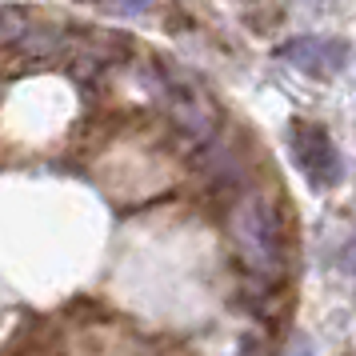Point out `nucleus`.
<instances>
[{"mask_svg": "<svg viewBox=\"0 0 356 356\" xmlns=\"http://www.w3.org/2000/svg\"><path fill=\"white\" fill-rule=\"evenodd\" d=\"M232 232L236 241L244 244L248 260L264 268V273H276L280 268V252H284V225H280V212L264 200H244L241 209L232 212Z\"/></svg>", "mask_w": 356, "mask_h": 356, "instance_id": "nucleus-1", "label": "nucleus"}, {"mask_svg": "<svg viewBox=\"0 0 356 356\" xmlns=\"http://www.w3.org/2000/svg\"><path fill=\"white\" fill-rule=\"evenodd\" d=\"M289 152L296 168L305 172V180L312 188H332L340 180V156L332 136L321 124H308V120H292L289 124Z\"/></svg>", "mask_w": 356, "mask_h": 356, "instance_id": "nucleus-2", "label": "nucleus"}, {"mask_svg": "<svg viewBox=\"0 0 356 356\" xmlns=\"http://www.w3.org/2000/svg\"><path fill=\"white\" fill-rule=\"evenodd\" d=\"M280 60L305 68V72H337L348 65V44L344 40H316V36H300L276 49Z\"/></svg>", "mask_w": 356, "mask_h": 356, "instance_id": "nucleus-3", "label": "nucleus"}, {"mask_svg": "<svg viewBox=\"0 0 356 356\" xmlns=\"http://www.w3.org/2000/svg\"><path fill=\"white\" fill-rule=\"evenodd\" d=\"M60 44H65V36L52 33V29H44V33H24L17 40V49L29 52V56H49V52H56Z\"/></svg>", "mask_w": 356, "mask_h": 356, "instance_id": "nucleus-4", "label": "nucleus"}, {"mask_svg": "<svg viewBox=\"0 0 356 356\" xmlns=\"http://www.w3.org/2000/svg\"><path fill=\"white\" fill-rule=\"evenodd\" d=\"M209 168H212V177L220 180V184H228V180L241 177V161H236L228 148H212L209 152Z\"/></svg>", "mask_w": 356, "mask_h": 356, "instance_id": "nucleus-5", "label": "nucleus"}, {"mask_svg": "<svg viewBox=\"0 0 356 356\" xmlns=\"http://www.w3.org/2000/svg\"><path fill=\"white\" fill-rule=\"evenodd\" d=\"M24 24H29V17L20 8H0V40H20L29 33Z\"/></svg>", "mask_w": 356, "mask_h": 356, "instance_id": "nucleus-6", "label": "nucleus"}, {"mask_svg": "<svg viewBox=\"0 0 356 356\" xmlns=\"http://www.w3.org/2000/svg\"><path fill=\"white\" fill-rule=\"evenodd\" d=\"M284 356H312V344H308L305 337H296V340H292V348Z\"/></svg>", "mask_w": 356, "mask_h": 356, "instance_id": "nucleus-7", "label": "nucleus"}, {"mask_svg": "<svg viewBox=\"0 0 356 356\" xmlns=\"http://www.w3.org/2000/svg\"><path fill=\"white\" fill-rule=\"evenodd\" d=\"M116 8H120V13H145L148 0H116Z\"/></svg>", "mask_w": 356, "mask_h": 356, "instance_id": "nucleus-8", "label": "nucleus"}, {"mask_svg": "<svg viewBox=\"0 0 356 356\" xmlns=\"http://www.w3.org/2000/svg\"><path fill=\"white\" fill-rule=\"evenodd\" d=\"M344 264H348V268H353V273H356V241H353V248L344 252Z\"/></svg>", "mask_w": 356, "mask_h": 356, "instance_id": "nucleus-9", "label": "nucleus"}]
</instances>
